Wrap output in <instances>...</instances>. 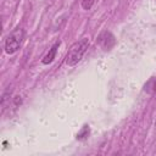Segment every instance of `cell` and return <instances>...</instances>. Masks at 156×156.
<instances>
[{
	"label": "cell",
	"instance_id": "cell-1",
	"mask_svg": "<svg viewBox=\"0 0 156 156\" xmlns=\"http://www.w3.org/2000/svg\"><path fill=\"white\" fill-rule=\"evenodd\" d=\"M89 39L88 38H82L80 40L76 41L72 44V46L69 48L67 56H66V65L69 67L76 66L78 62H80V60L83 58L84 54L87 52L88 48H89Z\"/></svg>",
	"mask_w": 156,
	"mask_h": 156
},
{
	"label": "cell",
	"instance_id": "cell-2",
	"mask_svg": "<svg viewBox=\"0 0 156 156\" xmlns=\"http://www.w3.org/2000/svg\"><path fill=\"white\" fill-rule=\"evenodd\" d=\"M24 39V30L21 27L15 28L5 40V52L9 55L15 54L22 45Z\"/></svg>",
	"mask_w": 156,
	"mask_h": 156
},
{
	"label": "cell",
	"instance_id": "cell-3",
	"mask_svg": "<svg viewBox=\"0 0 156 156\" xmlns=\"http://www.w3.org/2000/svg\"><path fill=\"white\" fill-rule=\"evenodd\" d=\"M98 41H99L100 46H101L105 51H110V50L116 45V38H115V35H113L111 32H108V30H104V32L99 35Z\"/></svg>",
	"mask_w": 156,
	"mask_h": 156
},
{
	"label": "cell",
	"instance_id": "cell-4",
	"mask_svg": "<svg viewBox=\"0 0 156 156\" xmlns=\"http://www.w3.org/2000/svg\"><path fill=\"white\" fill-rule=\"evenodd\" d=\"M61 45V41H56L52 46H51V49L49 50V52L44 56V58L41 60V62L44 63V65H49V63H51L52 61H54V58H55V56H56V52H57V49H58V46Z\"/></svg>",
	"mask_w": 156,
	"mask_h": 156
},
{
	"label": "cell",
	"instance_id": "cell-5",
	"mask_svg": "<svg viewBox=\"0 0 156 156\" xmlns=\"http://www.w3.org/2000/svg\"><path fill=\"white\" fill-rule=\"evenodd\" d=\"M144 90L149 94L156 93V78H151L150 80H147L146 84L144 85Z\"/></svg>",
	"mask_w": 156,
	"mask_h": 156
},
{
	"label": "cell",
	"instance_id": "cell-6",
	"mask_svg": "<svg viewBox=\"0 0 156 156\" xmlns=\"http://www.w3.org/2000/svg\"><path fill=\"white\" fill-rule=\"evenodd\" d=\"M88 135H89V126H84L82 128V130L77 134V139L78 140H83V139L88 138Z\"/></svg>",
	"mask_w": 156,
	"mask_h": 156
},
{
	"label": "cell",
	"instance_id": "cell-7",
	"mask_svg": "<svg viewBox=\"0 0 156 156\" xmlns=\"http://www.w3.org/2000/svg\"><path fill=\"white\" fill-rule=\"evenodd\" d=\"M95 1H96V0H82V1H80V6H82L83 10L89 11V10H91V7H93V5L95 4Z\"/></svg>",
	"mask_w": 156,
	"mask_h": 156
}]
</instances>
